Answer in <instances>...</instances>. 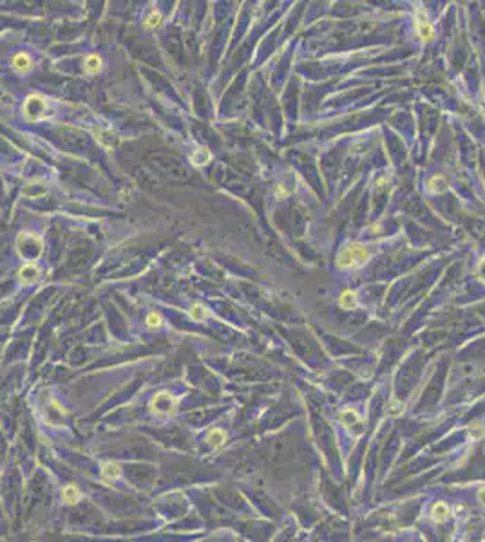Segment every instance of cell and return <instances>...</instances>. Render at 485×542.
<instances>
[{"label":"cell","mask_w":485,"mask_h":542,"mask_svg":"<svg viewBox=\"0 0 485 542\" xmlns=\"http://www.w3.org/2000/svg\"><path fill=\"white\" fill-rule=\"evenodd\" d=\"M416 22H418L420 38H422L424 42H429V40L433 38L434 31H433V27H431V24H429V20H428V16H426V13H424V11H418V20H416Z\"/></svg>","instance_id":"obj_5"},{"label":"cell","mask_w":485,"mask_h":542,"mask_svg":"<svg viewBox=\"0 0 485 542\" xmlns=\"http://www.w3.org/2000/svg\"><path fill=\"white\" fill-rule=\"evenodd\" d=\"M46 99L38 94H31L24 103V114L29 121H36L44 116L46 112Z\"/></svg>","instance_id":"obj_4"},{"label":"cell","mask_w":485,"mask_h":542,"mask_svg":"<svg viewBox=\"0 0 485 542\" xmlns=\"http://www.w3.org/2000/svg\"><path fill=\"white\" fill-rule=\"evenodd\" d=\"M338 304H340V307H344V309H355V307H357V304H358L355 291H352V289L344 291L342 295H340V300H338Z\"/></svg>","instance_id":"obj_10"},{"label":"cell","mask_w":485,"mask_h":542,"mask_svg":"<svg viewBox=\"0 0 485 542\" xmlns=\"http://www.w3.org/2000/svg\"><path fill=\"white\" fill-rule=\"evenodd\" d=\"M188 315L194 318V320H203V318H206L208 316V313H206V309L201 306H198V304H194V306L190 307V311H188Z\"/></svg>","instance_id":"obj_17"},{"label":"cell","mask_w":485,"mask_h":542,"mask_svg":"<svg viewBox=\"0 0 485 542\" xmlns=\"http://www.w3.org/2000/svg\"><path fill=\"white\" fill-rule=\"evenodd\" d=\"M402 410H404V405H402V403H398V401H393V403H391V407H390V412H391V414H400V412H402Z\"/></svg>","instance_id":"obj_20"},{"label":"cell","mask_w":485,"mask_h":542,"mask_svg":"<svg viewBox=\"0 0 485 542\" xmlns=\"http://www.w3.org/2000/svg\"><path fill=\"white\" fill-rule=\"evenodd\" d=\"M16 250L20 257L29 260H36L42 253V239L33 233H20L16 241Z\"/></svg>","instance_id":"obj_2"},{"label":"cell","mask_w":485,"mask_h":542,"mask_svg":"<svg viewBox=\"0 0 485 542\" xmlns=\"http://www.w3.org/2000/svg\"><path fill=\"white\" fill-rule=\"evenodd\" d=\"M147 325L148 327H160L162 325V316L158 315V313H150V315L147 316Z\"/></svg>","instance_id":"obj_18"},{"label":"cell","mask_w":485,"mask_h":542,"mask_svg":"<svg viewBox=\"0 0 485 542\" xmlns=\"http://www.w3.org/2000/svg\"><path fill=\"white\" fill-rule=\"evenodd\" d=\"M178 409V400L172 396L170 392L162 391L150 401V410L156 414H174Z\"/></svg>","instance_id":"obj_3"},{"label":"cell","mask_w":485,"mask_h":542,"mask_svg":"<svg viewBox=\"0 0 485 542\" xmlns=\"http://www.w3.org/2000/svg\"><path fill=\"white\" fill-rule=\"evenodd\" d=\"M446 186L447 184H446V181H444L442 175H434V177H431L428 183V188L431 190V192H442Z\"/></svg>","instance_id":"obj_14"},{"label":"cell","mask_w":485,"mask_h":542,"mask_svg":"<svg viewBox=\"0 0 485 542\" xmlns=\"http://www.w3.org/2000/svg\"><path fill=\"white\" fill-rule=\"evenodd\" d=\"M84 69L89 74H96V72L102 69V60L96 54H90V56L86 58V63H84Z\"/></svg>","instance_id":"obj_13"},{"label":"cell","mask_w":485,"mask_h":542,"mask_svg":"<svg viewBox=\"0 0 485 542\" xmlns=\"http://www.w3.org/2000/svg\"><path fill=\"white\" fill-rule=\"evenodd\" d=\"M431 515H433V519L436 521V523H444L447 517H449V506L446 505V503H436V505L433 506V512H431Z\"/></svg>","instance_id":"obj_12"},{"label":"cell","mask_w":485,"mask_h":542,"mask_svg":"<svg viewBox=\"0 0 485 542\" xmlns=\"http://www.w3.org/2000/svg\"><path fill=\"white\" fill-rule=\"evenodd\" d=\"M62 499L67 505H76L78 501L82 499V492L76 485H67L62 490Z\"/></svg>","instance_id":"obj_8"},{"label":"cell","mask_w":485,"mask_h":542,"mask_svg":"<svg viewBox=\"0 0 485 542\" xmlns=\"http://www.w3.org/2000/svg\"><path fill=\"white\" fill-rule=\"evenodd\" d=\"M31 65H33V63H31V58H29L26 52H20V54H16V56L13 58V67L20 72L29 71Z\"/></svg>","instance_id":"obj_11"},{"label":"cell","mask_w":485,"mask_h":542,"mask_svg":"<svg viewBox=\"0 0 485 542\" xmlns=\"http://www.w3.org/2000/svg\"><path fill=\"white\" fill-rule=\"evenodd\" d=\"M160 24H162V13L152 9L147 14V18H145V25H147V27H158Z\"/></svg>","instance_id":"obj_16"},{"label":"cell","mask_w":485,"mask_h":542,"mask_svg":"<svg viewBox=\"0 0 485 542\" xmlns=\"http://www.w3.org/2000/svg\"><path fill=\"white\" fill-rule=\"evenodd\" d=\"M206 441H208L210 447L221 448L224 445V441H226V432H224L223 429H214L212 432H208V436H206Z\"/></svg>","instance_id":"obj_9"},{"label":"cell","mask_w":485,"mask_h":542,"mask_svg":"<svg viewBox=\"0 0 485 542\" xmlns=\"http://www.w3.org/2000/svg\"><path fill=\"white\" fill-rule=\"evenodd\" d=\"M340 420H342L344 425H348V427H353V425L358 423V416L355 414V410L346 409V410H342V414H340Z\"/></svg>","instance_id":"obj_15"},{"label":"cell","mask_w":485,"mask_h":542,"mask_svg":"<svg viewBox=\"0 0 485 542\" xmlns=\"http://www.w3.org/2000/svg\"><path fill=\"white\" fill-rule=\"evenodd\" d=\"M368 259H370V251L366 246L353 242V244H348L346 248H342L340 253L337 255V266L340 269H352L362 266Z\"/></svg>","instance_id":"obj_1"},{"label":"cell","mask_w":485,"mask_h":542,"mask_svg":"<svg viewBox=\"0 0 485 542\" xmlns=\"http://www.w3.org/2000/svg\"><path fill=\"white\" fill-rule=\"evenodd\" d=\"M469 436L474 439H480L482 436H484V427H482L480 423H474L471 425V429H469Z\"/></svg>","instance_id":"obj_19"},{"label":"cell","mask_w":485,"mask_h":542,"mask_svg":"<svg viewBox=\"0 0 485 542\" xmlns=\"http://www.w3.org/2000/svg\"><path fill=\"white\" fill-rule=\"evenodd\" d=\"M18 277H20V280H22V282L33 284V282H36V280H38L40 269L36 268L34 264H26V266H22V268H20Z\"/></svg>","instance_id":"obj_6"},{"label":"cell","mask_w":485,"mask_h":542,"mask_svg":"<svg viewBox=\"0 0 485 542\" xmlns=\"http://www.w3.org/2000/svg\"><path fill=\"white\" fill-rule=\"evenodd\" d=\"M120 474H122V468H120L118 463H104L102 465V477H104L105 481H114V479H118Z\"/></svg>","instance_id":"obj_7"}]
</instances>
